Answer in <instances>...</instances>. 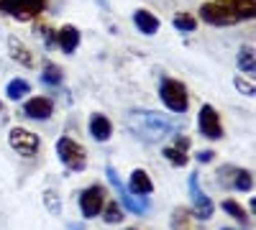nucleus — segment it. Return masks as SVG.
Wrapping results in <instances>:
<instances>
[{
	"instance_id": "nucleus-1",
	"label": "nucleus",
	"mask_w": 256,
	"mask_h": 230,
	"mask_svg": "<svg viewBox=\"0 0 256 230\" xmlns=\"http://www.w3.org/2000/svg\"><path fill=\"white\" fill-rule=\"evenodd\" d=\"M184 115H164L159 110H128L126 113V128L141 143H164L169 136L184 131Z\"/></svg>"
},
{
	"instance_id": "nucleus-2",
	"label": "nucleus",
	"mask_w": 256,
	"mask_h": 230,
	"mask_svg": "<svg viewBox=\"0 0 256 230\" xmlns=\"http://www.w3.org/2000/svg\"><path fill=\"white\" fill-rule=\"evenodd\" d=\"M254 15H256V0H208L200 5V18L208 26L218 28L254 20Z\"/></svg>"
},
{
	"instance_id": "nucleus-3",
	"label": "nucleus",
	"mask_w": 256,
	"mask_h": 230,
	"mask_svg": "<svg viewBox=\"0 0 256 230\" xmlns=\"http://www.w3.org/2000/svg\"><path fill=\"white\" fill-rule=\"evenodd\" d=\"M159 100L174 115H184L190 110V92L184 87V82H180L174 77H164L159 82Z\"/></svg>"
},
{
	"instance_id": "nucleus-4",
	"label": "nucleus",
	"mask_w": 256,
	"mask_h": 230,
	"mask_svg": "<svg viewBox=\"0 0 256 230\" xmlns=\"http://www.w3.org/2000/svg\"><path fill=\"white\" fill-rule=\"evenodd\" d=\"M216 182L218 187L230 192H254L251 169H244V166H236V164H220L216 169Z\"/></svg>"
},
{
	"instance_id": "nucleus-5",
	"label": "nucleus",
	"mask_w": 256,
	"mask_h": 230,
	"mask_svg": "<svg viewBox=\"0 0 256 230\" xmlns=\"http://www.w3.org/2000/svg\"><path fill=\"white\" fill-rule=\"evenodd\" d=\"M105 177H108V184L116 190L118 202H120L123 210L134 213V215H146L148 210H152V205H148V200H146V197H134L131 192L126 190V184H123V179L118 177V172H116V166H113V164L105 166Z\"/></svg>"
},
{
	"instance_id": "nucleus-6",
	"label": "nucleus",
	"mask_w": 256,
	"mask_h": 230,
	"mask_svg": "<svg viewBox=\"0 0 256 230\" xmlns=\"http://www.w3.org/2000/svg\"><path fill=\"white\" fill-rule=\"evenodd\" d=\"M46 10V0H0V13L20 20V23H31L38 20V15Z\"/></svg>"
},
{
	"instance_id": "nucleus-7",
	"label": "nucleus",
	"mask_w": 256,
	"mask_h": 230,
	"mask_svg": "<svg viewBox=\"0 0 256 230\" xmlns=\"http://www.w3.org/2000/svg\"><path fill=\"white\" fill-rule=\"evenodd\" d=\"M54 149H56L59 161L67 166L70 172H84V169H88V151H84L74 138H70V136L56 138Z\"/></svg>"
},
{
	"instance_id": "nucleus-8",
	"label": "nucleus",
	"mask_w": 256,
	"mask_h": 230,
	"mask_svg": "<svg viewBox=\"0 0 256 230\" xmlns=\"http://www.w3.org/2000/svg\"><path fill=\"white\" fill-rule=\"evenodd\" d=\"M187 190H190V213L195 215L198 223H208L212 215H216V205H212V200L205 195V190L200 187V174L192 172L190 174V182H187Z\"/></svg>"
},
{
	"instance_id": "nucleus-9",
	"label": "nucleus",
	"mask_w": 256,
	"mask_h": 230,
	"mask_svg": "<svg viewBox=\"0 0 256 230\" xmlns=\"http://www.w3.org/2000/svg\"><path fill=\"white\" fill-rule=\"evenodd\" d=\"M8 146L20 154V156H26V159H34L38 151H41V138L28 131V128H20V125H13V128L8 131Z\"/></svg>"
},
{
	"instance_id": "nucleus-10",
	"label": "nucleus",
	"mask_w": 256,
	"mask_h": 230,
	"mask_svg": "<svg viewBox=\"0 0 256 230\" xmlns=\"http://www.w3.org/2000/svg\"><path fill=\"white\" fill-rule=\"evenodd\" d=\"M105 200H108V190H105L102 184H90V187H84V190L80 192V200H77V207H80V213L84 220H92L100 215L102 210V205Z\"/></svg>"
},
{
	"instance_id": "nucleus-11",
	"label": "nucleus",
	"mask_w": 256,
	"mask_h": 230,
	"mask_svg": "<svg viewBox=\"0 0 256 230\" xmlns=\"http://www.w3.org/2000/svg\"><path fill=\"white\" fill-rule=\"evenodd\" d=\"M198 131L202 138L208 141H220L223 138V120H220V113L212 108V105H205L200 108L198 113Z\"/></svg>"
},
{
	"instance_id": "nucleus-12",
	"label": "nucleus",
	"mask_w": 256,
	"mask_h": 230,
	"mask_svg": "<svg viewBox=\"0 0 256 230\" xmlns=\"http://www.w3.org/2000/svg\"><path fill=\"white\" fill-rule=\"evenodd\" d=\"M190 136L187 133H174V141L169 143V146H164V151H162V156L174 166V169H184V166L190 164Z\"/></svg>"
},
{
	"instance_id": "nucleus-13",
	"label": "nucleus",
	"mask_w": 256,
	"mask_h": 230,
	"mask_svg": "<svg viewBox=\"0 0 256 230\" xmlns=\"http://www.w3.org/2000/svg\"><path fill=\"white\" fill-rule=\"evenodd\" d=\"M28 120H49L54 115V100L46 95H36V97H26L24 108H20Z\"/></svg>"
},
{
	"instance_id": "nucleus-14",
	"label": "nucleus",
	"mask_w": 256,
	"mask_h": 230,
	"mask_svg": "<svg viewBox=\"0 0 256 230\" xmlns=\"http://www.w3.org/2000/svg\"><path fill=\"white\" fill-rule=\"evenodd\" d=\"M80 41H82V33L77 26L72 23H64L62 28H56L54 33V46L62 49V54H74L80 49Z\"/></svg>"
},
{
	"instance_id": "nucleus-15",
	"label": "nucleus",
	"mask_w": 256,
	"mask_h": 230,
	"mask_svg": "<svg viewBox=\"0 0 256 230\" xmlns=\"http://www.w3.org/2000/svg\"><path fill=\"white\" fill-rule=\"evenodd\" d=\"M126 190L131 192L134 197H148V195L154 192V182H152V177H148V172H146V169L136 166V169L131 172V177H128Z\"/></svg>"
},
{
	"instance_id": "nucleus-16",
	"label": "nucleus",
	"mask_w": 256,
	"mask_h": 230,
	"mask_svg": "<svg viewBox=\"0 0 256 230\" xmlns=\"http://www.w3.org/2000/svg\"><path fill=\"white\" fill-rule=\"evenodd\" d=\"M88 133L92 136V141L98 143H105L113 138V120L102 113H92L90 115V123H88Z\"/></svg>"
},
{
	"instance_id": "nucleus-17",
	"label": "nucleus",
	"mask_w": 256,
	"mask_h": 230,
	"mask_svg": "<svg viewBox=\"0 0 256 230\" xmlns=\"http://www.w3.org/2000/svg\"><path fill=\"white\" fill-rule=\"evenodd\" d=\"M8 54H10V59L16 61V64H20V67H26V69H34V67H36L34 51H31L18 36H10V38H8Z\"/></svg>"
},
{
	"instance_id": "nucleus-18",
	"label": "nucleus",
	"mask_w": 256,
	"mask_h": 230,
	"mask_svg": "<svg viewBox=\"0 0 256 230\" xmlns=\"http://www.w3.org/2000/svg\"><path fill=\"white\" fill-rule=\"evenodd\" d=\"M134 26H136V31H138V33H144V36H154V33H159L162 20H159L152 10L138 8V10L134 13Z\"/></svg>"
},
{
	"instance_id": "nucleus-19",
	"label": "nucleus",
	"mask_w": 256,
	"mask_h": 230,
	"mask_svg": "<svg viewBox=\"0 0 256 230\" xmlns=\"http://www.w3.org/2000/svg\"><path fill=\"white\" fill-rule=\"evenodd\" d=\"M169 228H172V230H200L195 215H192L190 207H184V205H177L174 210H172V218H169Z\"/></svg>"
},
{
	"instance_id": "nucleus-20",
	"label": "nucleus",
	"mask_w": 256,
	"mask_h": 230,
	"mask_svg": "<svg viewBox=\"0 0 256 230\" xmlns=\"http://www.w3.org/2000/svg\"><path fill=\"white\" fill-rule=\"evenodd\" d=\"M28 95H31V82L24 79V77H16V79H10L6 85V97L10 102H20V100H26Z\"/></svg>"
},
{
	"instance_id": "nucleus-21",
	"label": "nucleus",
	"mask_w": 256,
	"mask_h": 230,
	"mask_svg": "<svg viewBox=\"0 0 256 230\" xmlns=\"http://www.w3.org/2000/svg\"><path fill=\"white\" fill-rule=\"evenodd\" d=\"M236 64H238V72H241V74H254V72H256V51H254L251 44H244V46L238 49Z\"/></svg>"
},
{
	"instance_id": "nucleus-22",
	"label": "nucleus",
	"mask_w": 256,
	"mask_h": 230,
	"mask_svg": "<svg viewBox=\"0 0 256 230\" xmlns=\"http://www.w3.org/2000/svg\"><path fill=\"white\" fill-rule=\"evenodd\" d=\"M220 207H223V213H226L228 218H233L238 225H248V223H251V215L246 213V207H241L236 200H223Z\"/></svg>"
},
{
	"instance_id": "nucleus-23",
	"label": "nucleus",
	"mask_w": 256,
	"mask_h": 230,
	"mask_svg": "<svg viewBox=\"0 0 256 230\" xmlns=\"http://www.w3.org/2000/svg\"><path fill=\"white\" fill-rule=\"evenodd\" d=\"M62 79H64L62 67L54 64V61H46L44 69H41V82H44V85H52V87H59V85H62Z\"/></svg>"
},
{
	"instance_id": "nucleus-24",
	"label": "nucleus",
	"mask_w": 256,
	"mask_h": 230,
	"mask_svg": "<svg viewBox=\"0 0 256 230\" xmlns=\"http://www.w3.org/2000/svg\"><path fill=\"white\" fill-rule=\"evenodd\" d=\"M100 215H102V220H105V223L118 225V223L123 220V207H120V202H116V200H105Z\"/></svg>"
},
{
	"instance_id": "nucleus-25",
	"label": "nucleus",
	"mask_w": 256,
	"mask_h": 230,
	"mask_svg": "<svg viewBox=\"0 0 256 230\" xmlns=\"http://www.w3.org/2000/svg\"><path fill=\"white\" fill-rule=\"evenodd\" d=\"M172 26L180 33H192V31H198V18L192 15V13H177L172 18Z\"/></svg>"
},
{
	"instance_id": "nucleus-26",
	"label": "nucleus",
	"mask_w": 256,
	"mask_h": 230,
	"mask_svg": "<svg viewBox=\"0 0 256 230\" xmlns=\"http://www.w3.org/2000/svg\"><path fill=\"white\" fill-rule=\"evenodd\" d=\"M233 87H236L241 95H246V97H254V95H256L254 79H248L246 74H236V77H233Z\"/></svg>"
},
{
	"instance_id": "nucleus-27",
	"label": "nucleus",
	"mask_w": 256,
	"mask_h": 230,
	"mask_svg": "<svg viewBox=\"0 0 256 230\" xmlns=\"http://www.w3.org/2000/svg\"><path fill=\"white\" fill-rule=\"evenodd\" d=\"M34 31H36V36L46 44V49H54V33H56V31H54L49 23H36Z\"/></svg>"
},
{
	"instance_id": "nucleus-28",
	"label": "nucleus",
	"mask_w": 256,
	"mask_h": 230,
	"mask_svg": "<svg viewBox=\"0 0 256 230\" xmlns=\"http://www.w3.org/2000/svg\"><path fill=\"white\" fill-rule=\"evenodd\" d=\"M44 205L52 215H62V197L54 192V190H46L44 192Z\"/></svg>"
},
{
	"instance_id": "nucleus-29",
	"label": "nucleus",
	"mask_w": 256,
	"mask_h": 230,
	"mask_svg": "<svg viewBox=\"0 0 256 230\" xmlns=\"http://www.w3.org/2000/svg\"><path fill=\"white\" fill-rule=\"evenodd\" d=\"M195 159H198V164H210L212 159H216V151H210V149L208 151H198Z\"/></svg>"
},
{
	"instance_id": "nucleus-30",
	"label": "nucleus",
	"mask_w": 256,
	"mask_h": 230,
	"mask_svg": "<svg viewBox=\"0 0 256 230\" xmlns=\"http://www.w3.org/2000/svg\"><path fill=\"white\" fill-rule=\"evenodd\" d=\"M3 115H6V102L0 100V118H3Z\"/></svg>"
},
{
	"instance_id": "nucleus-31",
	"label": "nucleus",
	"mask_w": 256,
	"mask_h": 230,
	"mask_svg": "<svg viewBox=\"0 0 256 230\" xmlns=\"http://www.w3.org/2000/svg\"><path fill=\"white\" fill-rule=\"evenodd\" d=\"M70 230H82V228H80V225H72V228H70Z\"/></svg>"
},
{
	"instance_id": "nucleus-32",
	"label": "nucleus",
	"mask_w": 256,
	"mask_h": 230,
	"mask_svg": "<svg viewBox=\"0 0 256 230\" xmlns=\"http://www.w3.org/2000/svg\"><path fill=\"white\" fill-rule=\"evenodd\" d=\"M220 230H236V228H220Z\"/></svg>"
},
{
	"instance_id": "nucleus-33",
	"label": "nucleus",
	"mask_w": 256,
	"mask_h": 230,
	"mask_svg": "<svg viewBox=\"0 0 256 230\" xmlns=\"http://www.w3.org/2000/svg\"><path fill=\"white\" fill-rule=\"evenodd\" d=\"M123 230H138V228H123Z\"/></svg>"
},
{
	"instance_id": "nucleus-34",
	"label": "nucleus",
	"mask_w": 256,
	"mask_h": 230,
	"mask_svg": "<svg viewBox=\"0 0 256 230\" xmlns=\"http://www.w3.org/2000/svg\"><path fill=\"white\" fill-rule=\"evenodd\" d=\"M102 3H105V0H102Z\"/></svg>"
}]
</instances>
